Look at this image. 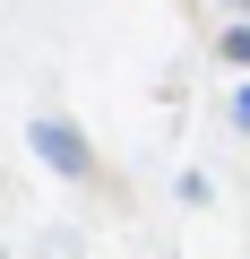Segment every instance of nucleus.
I'll return each mask as SVG.
<instances>
[{"label": "nucleus", "mask_w": 250, "mask_h": 259, "mask_svg": "<svg viewBox=\"0 0 250 259\" xmlns=\"http://www.w3.org/2000/svg\"><path fill=\"white\" fill-rule=\"evenodd\" d=\"M35 147H43V156H52L61 173H86V147L69 139V130H61V121H43V130H35Z\"/></svg>", "instance_id": "1"}]
</instances>
